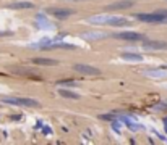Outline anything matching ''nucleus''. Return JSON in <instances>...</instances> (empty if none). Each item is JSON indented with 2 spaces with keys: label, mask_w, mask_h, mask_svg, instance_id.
Returning <instances> with one entry per match:
<instances>
[{
  "label": "nucleus",
  "mask_w": 167,
  "mask_h": 145,
  "mask_svg": "<svg viewBox=\"0 0 167 145\" xmlns=\"http://www.w3.org/2000/svg\"><path fill=\"white\" fill-rule=\"evenodd\" d=\"M143 74L146 76V77H151V79H166L167 68H162V70H144Z\"/></svg>",
  "instance_id": "6"
},
{
  "label": "nucleus",
  "mask_w": 167,
  "mask_h": 145,
  "mask_svg": "<svg viewBox=\"0 0 167 145\" xmlns=\"http://www.w3.org/2000/svg\"><path fill=\"white\" fill-rule=\"evenodd\" d=\"M3 103H10V105H20V106H28V108H39L41 103L34 98H28V97H16V98H3Z\"/></svg>",
  "instance_id": "2"
},
{
  "label": "nucleus",
  "mask_w": 167,
  "mask_h": 145,
  "mask_svg": "<svg viewBox=\"0 0 167 145\" xmlns=\"http://www.w3.org/2000/svg\"><path fill=\"white\" fill-rule=\"evenodd\" d=\"M99 118L106 119V121H114V119H117V115H101Z\"/></svg>",
  "instance_id": "14"
},
{
  "label": "nucleus",
  "mask_w": 167,
  "mask_h": 145,
  "mask_svg": "<svg viewBox=\"0 0 167 145\" xmlns=\"http://www.w3.org/2000/svg\"><path fill=\"white\" fill-rule=\"evenodd\" d=\"M122 58H123V60H127V61H141L143 60V56L140 55V53H123V55H122Z\"/></svg>",
  "instance_id": "11"
},
{
  "label": "nucleus",
  "mask_w": 167,
  "mask_h": 145,
  "mask_svg": "<svg viewBox=\"0 0 167 145\" xmlns=\"http://www.w3.org/2000/svg\"><path fill=\"white\" fill-rule=\"evenodd\" d=\"M115 39H122V40H128V42H138V40H144V35L135 31H125V32H117L114 34Z\"/></svg>",
  "instance_id": "3"
},
{
  "label": "nucleus",
  "mask_w": 167,
  "mask_h": 145,
  "mask_svg": "<svg viewBox=\"0 0 167 145\" xmlns=\"http://www.w3.org/2000/svg\"><path fill=\"white\" fill-rule=\"evenodd\" d=\"M67 2H84V0H67Z\"/></svg>",
  "instance_id": "18"
},
{
  "label": "nucleus",
  "mask_w": 167,
  "mask_h": 145,
  "mask_svg": "<svg viewBox=\"0 0 167 145\" xmlns=\"http://www.w3.org/2000/svg\"><path fill=\"white\" fill-rule=\"evenodd\" d=\"M135 18L144 23H166L167 21V15L164 11H157V13H135Z\"/></svg>",
  "instance_id": "1"
},
{
  "label": "nucleus",
  "mask_w": 167,
  "mask_h": 145,
  "mask_svg": "<svg viewBox=\"0 0 167 145\" xmlns=\"http://www.w3.org/2000/svg\"><path fill=\"white\" fill-rule=\"evenodd\" d=\"M47 13L54 15L55 18H59V20H65V18H68V16L73 15L75 11H73V10H68V8H49V10H47Z\"/></svg>",
  "instance_id": "7"
},
{
  "label": "nucleus",
  "mask_w": 167,
  "mask_h": 145,
  "mask_svg": "<svg viewBox=\"0 0 167 145\" xmlns=\"http://www.w3.org/2000/svg\"><path fill=\"white\" fill-rule=\"evenodd\" d=\"M75 82L73 81H59L57 82V85H67V87H70V85H73Z\"/></svg>",
  "instance_id": "15"
},
{
  "label": "nucleus",
  "mask_w": 167,
  "mask_h": 145,
  "mask_svg": "<svg viewBox=\"0 0 167 145\" xmlns=\"http://www.w3.org/2000/svg\"><path fill=\"white\" fill-rule=\"evenodd\" d=\"M59 94H60L62 97H65V98H78V97H80L78 94L70 92V90H65V89H60V90H59Z\"/></svg>",
  "instance_id": "12"
},
{
  "label": "nucleus",
  "mask_w": 167,
  "mask_h": 145,
  "mask_svg": "<svg viewBox=\"0 0 167 145\" xmlns=\"http://www.w3.org/2000/svg\"><path fill=\"white\" fill-rule=\"evenodd\" d=\"M41 127H42V132H44V134H49V135H51L52 134V129H51V127H49V126H41Z\"/></svg>",
  "instance_id": "16"
},
{
  "label": "nucleus",
  "mask_w": 167,
  "mask_h": 145,
  "mask_svg": "<svg viewBox=\"0 0 167 145\" xmlns=\"http://www.w3.org/2000/svg\"><path fill=\"white\" fill-rule=\"evenodd\" d=\"M154 110H167V103H159L154 106Z\"/></svg>",
  "instance_id": "17"
},
{
  "label": "nucleus",
  "mask_w": 167,
  "mask_h": 145,
  "mask_svg": "<svg viewBox=\"0 0 167 145\" xmlns=\"http://www.w3.org/2000/svg\"><path fill=\"white\" fill-rule=\"evenodd\" d=\"M166 68H167V66H166Z\"/></svg>",
  "instance_id": "20"
},
{
  "label": "nucleus",
  "mask_w": 167,
  "mask_h": 145,
  "mask_svg": "<svg viewBox=\"0 0 167 145\" xmlns=\"http://www.w3.org/2000/svg\"><path fill=\"white\" fill-rule=\"evenodd\" d=\"M110 124H112V129L115 131L117 134H120V126H118V121L114 119V121H110Z\"/></svg>",
  "instance_id": "13"
},
{
  "label": "nucleus",
  "mask_w": 167,
  "mask_h": 145,
  "mask_svg": "<svg viewBox=\"0 0 167 145\" xmlns=\"http://www.w3.org/2000/svg\"><path fill=\"white\" fill-rule=\"evenodd\" d=\"M73 70L78 71V73H81V74H86V76H97V74H101V71L97 70V68H94V66L80 65V63L73 66Z\"/></svg>",
  "instance_id": "5"
},
{
  "label": "nucleus",
  "mask_w": 167,
  "mask_h": 145,
  "mask_svg": "<svg viewBox=\"0 0 167 145\" xmlns=\"http://www.w3.org/2000/svg\"><path fill=\"white\" fill-rule=\"evenodd\" d=\"M164 13H166V15H167V11H164Z\"/></svg>",
  "instance_id": "19"
},
{
  "label": "nucleus",
  "mask_w": 167,
  "mask_h": 145,
  "mask_svg": "<svg viewBox=\"0 0 167 145\" xmlns=\"http://www.w3.org/2000/svg\"><path fill=\"white\" fill-rule=\"evenodd\" d=\"M8 8H13V10H20V8H34V5H33L31 2H16V3L8 5Z\"/></svg>",
  "instance_id": "10"
},
{
  "label": "nucleus",
  "mask_w": 167,
  "mask_h": 145,
  "mask_svg": "<svg viewBox=\"0 0 167 145\" xmlns=\"http://www.w3.org/2000/svg\"><path fill=\"white\" fill-rule=\"evenodd\" d=\"M133 7L132 0H122V2H117V3H112V5H107V10H123V8H130Z\"/></svg>",
  "instance_id": "8"
},
{
  "label": "nucleus",
  "mask_w": 167,
  "mask_h": 145,
  "mask_svg": "<svg viewBox=\"0 0 167 145\" xmlns=\"http://www.w3.org/2000/svg\"><path fill=\"white\" fill-rule=\"evenodd\" d=\"M36 65H42V66H57L59 61L57 60H51V58H33Z\"/></svg>",
  "instance_id": "9"
},
{
  "label": "nucleus",
  "mask_w": 167,
  "mask_h": 145,
  "mask_svg": "<svg viewBox=\"0 0 167 145\" xmlns=\"http://www.w3.org/2000/svg\"><path fill=\"white\" fill-rule=\"evenodd\" d=\"M143 42V49L146 50H166L167 49V42H162V40H141Z\"/></svg>",
  "instance_id": "4"
}]
</instances>
